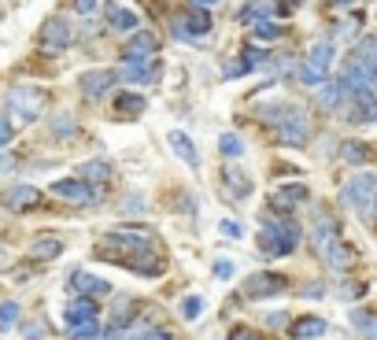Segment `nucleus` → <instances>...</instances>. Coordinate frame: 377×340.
Wrapping results in <instances>:
<instances>
[{
    "mask_svg": "<svg viewBox=\"0 0 377 340\" xmlns=\"http://www.w3.org/2000/svg\"><path fill=\"white\" fill-rule=\"evenodd\" d=\"M259 119L274 126L278 137L289 141L292 148L307 145V137H311V122L296 104H259Z\"/></svg>",
    "mask_w": 377,
    "mask_h": 340,
    "instance_id": "1",
    "label": "nucleus"
},
{
    "mask_svg": "<svg viewBox=\"0 0 377 340\" xmlns=\"http://www.w3.org/2000/svg\"><path fill=\"white\" fill-rule=\"evenodd\" d=\"M296 244H300V226H296L292 218H270V222H263V229H259V248H263V255H270V259L296 252Z\"/></svg>",
    "mask_w": 377,
    "mask_h": 340,
    "instance_id": "2",
    "label": "nucleus"
},
{
    "mask_svg": "<svg viewBox=\"0 0 377 340\" xmlns=\"http://www.w3.org/2000/svg\"><path fill=\"white\" fill-rule=\"evenodd\" d=\"M374 189H377V178L370 174V170H362V174H355L348 185L341 189V200H344V207H352V211H359V218L367 222H374Z\"/></svg>",
    "mask_w": 377,
    "mask_h": 340,
    "instance_id": "3",
    "label": "nucleus"
},
{
    "mask_svg": "<svg viewBox=\"0 0 377 340\" xmlns=\"http://www.w3.org/2000/svg\"><path fill=\"white\" fill-rule=\"evenodd\" d=\"M8 108L15 115V122H34L45 111V93L37 85H15L8 93Z\"/></svg>",
    "mask_w": 377,
    "mask_h": 340,
    "instance_id": "4",
    "label": "nucleus"
},
{
    "mask_svg": "<svg viewBox=\"0 0 377 340\" xmlns=\"http://www.w3.org/2000/svg\"><path fill=\"white\" fill-rule=\"evenodd\" d=\"M207 30H211V15L200 11V8H192L189 15H174L171 19V34L178 37V41H189V45H204Z\"/></svg>",
    "mask_w": 377,
    "mask_h": 340,
    "instance_id": "5",
    "label": "nucleus"
},
{
    "mask_svg": "<svg viewBox=\"0 0 377 340\" xmlns=\"http://www.w3.org/2000/svg\"><path fill=\"white\" fill-rule=\"evenodd\" d=\"M329 59H333V45H329V41L311 45L307 63L300 67V82H304V85H318L322 78H326V71H329Z\"/></svg>",
    "mask_w": 377,
    "mask_h": 340,
    "instance_id": "6",
    "label": "nucleus"
},
{
    "mask_svg": "<svg viewBox=\"0 0 377 340\" xmlns=\"http://www.w3.org/2000/svg\"><path fill=\"white\" fill-rule=\"evenodd\" d=\"M311 237H315L318 255H326L333 244H341V222H336L329 211H318V218H315V229H311Z\"/></svg>",
    "mask_w": 377,
    "mask_h": 340,
    "instance_id": "7",
    "label": "nucleus"
},
{
    "mask_svg": "<svg viewBox=\"0 0 377 340\" xmlns=\"http://www.w3.org/2000/svg\"><path fill=\"white\" fill-rule=\"evenodd\" d=\"M52 196H59V200H71V204H97V189L85 185L82 178L52 181Z\"/></svg>",
    "mask_w": 377,
    "mask_h": 340,
    "instance_id": "8",
    "label": "nucleus"
},
{
    "mask_svg": "<svg viewBox=\"0 0 377 340\" xmlns=\"http://www.w3.org/2000/svg\"><path fill=\"white\" fill-rule=\"evenodd\" d=\"M0 204H4L8 211H30V207L41 204V192H37L34 185H26V181H15V185H8V189H4Z\"/></svg>",
    "mask_w": 377,
    "mask_h": 340,
    "instance_id": "9",
    "label": "nucleus"
},
{
    "mask_svg": "<svg viewBox=\"0 0 377 340\" xmlns=\"http://www.w3.org/2000/svg\"><path fill=\"white\" fill-rule=\"evenodd\" d=\"M289 285H285V278H278V274H255V278L244 281V299H263V296H278L285 292Z\"/></svg>",
    "mask_w": 377,
    "mask_h": 340,
    "instance_id": "10",
    "label": "nucleus"
},
{
    "mask_svg": "<svg viewBox=\"0 0 377 340\" xmlns=\"http://www.w3.org/2000/svg\"><path fill=\"white\" fill-rule=\"evenodd\" d=\"M115 78H126V82H141L148 85L159 78V59H122V67Z\"/></svg>",
    "mask_w": 377,
    "mask_h": 340,
    "instance_id": "11",
    "label": "nucleus"
},
{
    "mask_svg": "<svg viewBox=\"0 0 377 340\" xmlns=\"http://www.w3.org/2000/svg\"><path fill=\"white\" fill-rule=\"evenodd\" d=\"M111 85H115L111 71H85L82 78H78V89H82L89 100H100L104 93H111Z\"/></svg>",
    "mask_w": 377,
    "mask_h": 340,
    "instance_id": "12",
    "label": "nucleus"
},
{
    "mask_svg": "<svg viewBox=\"0 0 377 340\" xmlns=\"http://www.w3.org/2000/svg\"><path fill=\"white\" fill-rule=\"evenodd\" d=\"M166 145H171V152H174L185 167L200 170V152H197V145L189 141V134H181V129H171V134H166Z\"/></svg>",
    "mask_w": 377,
    "mask_h": 340,
    "instance_id": "13",
    "label": "nucleus"
},
{
    "mask_svg": "<svg viewBox=\"0 0 377 340\" xmlns=\"http://www.w3.org/2000/svg\"><path fill=\"white\" fill-rule=\"evenodd\" d=\"M71 41H74V30L63 19H48L45 22V30H41V45L45 48H56L59 52V48H67Z\"/></svg>",
    "mask_w": 377,
    "mask_h": 340,
    "instance_id": "14",
    "label": "nucleus"
},
{
    "mask_svg": "<svg viewBox=\"0 0 377 340\" xmlns=\"http://www.w3.org/2000/svg\"><path fill=\"white\" fill-rule=\"evenodd\" d=\"M71 289L82 292V299H89V296L111 292V285L104 281V278H93V274H85V270H74V274H71Z\"/></svg>",
    "mask_w": 377,
    "mask_h": 340,
    "instance_id": "15",
    "label": "nucleus"
},
{
    "mask_svg": "<svg viewBox=\"0 0 377 340\" xmlns=\"http://www.w3.org/2000/svg\"><path fill=\"white\" fill-rule=\"evenodd\" d=\"M155 48H159V41H155L152 34H134L129 37V45L122 48V59H152L155 56Z\"/></svg>",
    "mask_w": 377,
    "mask_h": 340,
    "instance_id": "16",
    "label": "nucleus"
},
{
    "mask_svg": "<svg viewBox=\"0 0 377 340\" xmlns=\"http://www.w3.org/2000/svg\"><path fill=\"white\" fill-rule=\"evenodd\" d=\"M111 174H115V167L108 160H89V163H82V181H85V185H104V181H111Z\"/></svg>",
    "mask_w": 377,
    "mask_h": 340,
    "instance_id": "17",
    "label": "nucleus"
},
{
    "mask_svg": "<svg viewBox=\"0 0 377 340\" xmlns=\"http://www.w3.org/2000/svg\"><path fill=\"white\" fill-rule=\"evenodd\" d=\"M278 8H281V0H248V8L241 11V19L244 22H263V19L274 15Z\"/></svg>",
    "mask_w": 377,
    "mask_h": 340,
    "instance_id": "18",
    "label": "nucleus"
},
{
    "mask_svg": "<svg viewBox=\"0 0 377 340\" xmlns=\"http://www.w3.org/2000/svg\"><path fill=\"white\" fill-rule=\"evenodd\" d=\"M322 259L329 263V270H333V274H348V267H352V259H355V255H352V248H348V244L341 241V244H333Z\"/></svg>",
    "mask_w": 377,
    "mask_h": 340,
    "instance_id": "19",
    "label": "nucleus"
},
{
    "mask_svg": "<svg viewBox=\"0 0 377 340\" xmlns=\"http://www.w3.org/2000/svg\"><path fill=\"white\" fill-rule=\"evenodd\" d=\"M322 333H326V322L315 318V315L292 322V337H296V340H315V337H322Z\"/></svg>",
    "mask_w": 377,
    "mask_h": 340,
    "instance_id": "20",
    "label": "nucleus"
},
{
    "mask_svg": "<svg viewBox=\"0 0 377 340\" xmlns=\"http://www.w3.org/2000/svg\"><path fill=\"white\" fill-rule=\"evenodd\" d=\"M300 200H307V189L300 181H296V185H285V189L274 192V211H285V207L292 211V204H300Z\"/></svg>",
    "mask_w": 377,
    "mask_h": 340,
    "instance_id": "21",
    "label": "nucleus"
},
{
    "mask_svg": "<svg viewBox=\"0 0 377 340\" xmlns=\"http://www.w3.org/2000/svg\"><path fill=\"white\" fill-rule=\"evenodd\" d=\"M315 97H318V108H336V104H341V97H344L341 78H333V82H322Z\"/></svg>",
    "mask_w": 377,
    "mask_h": 340,
    "instance_id": "22",
    "label": "nucleus"
},
{
    "mask_svg": "<svg viewBox=\"0 0 377 340\" xmlns=\"http://www.w3.org/2000/svg\"><path fill=\"white\" fill-rule=\"evenodd\" d=\"M108 22L115 26V30H137V15H134V11H126V8H119V4H115V0H111V4H108Z\"/></svg>",
    "mask_w": 377,
    "mask_h": 340,
    "instance_id": "23",
    "label": "nucleus"
},
{
    "mask_svg": "<svg viewBox=\"0 0 377 340\" xmlns=\"http://www.w3.org/2000/svg\"><path fill=\"white\" fill-rule=\"evenodd\" d=\"M344 155V163H352V167H367L370 163V145H362V141H348V145L341 148Z\"/></svg>",
    "mask_w": 377,
    "mask_h": 340,
    "instance_id": "24",
    "label": "nucleus"
},
{
    "mask_svg": "<svg viewBox=\"0 0 377 340\" xmlns=\"http://www.w3.org/2000/svg\"><path fill=\"white\" fill-rule=\"evenodd\" d=\"M93 318H97V304H93V299H82V304L67 307V325H82V322H93Z\"/></svg>",
    "mask_w": 377,
    "mask_h": 340,
    "instance_id": "25",
    "label": "nucleus"
},
{
    "mask_svg": "<svg viewBox=\"0 0 377 340\" xmlns=\"http://www.w3.org/2000/svg\"><path fill=\"white\" fill-rule=\"evenodd\" d=\"M348 318H352V325H359V333L367 337V340H377V330H374L377 322H374V315H370L367 307H355V311H352V315H348Z\"/></svg>",
    "mask_w": 377,
    "mask_h": 340,
    "instance_id": "26",
    "label": "nucleus"
},
{
    "mask_svg": "<svg viewBox=\"0 0 377 340\" xmlns=\"http://www.w3.org/2000/svg\"><path fill=\"white\" fill-rule=\"evenodd\" d=\"M63 252V241H56V237H41L37 244H30V255L34 259H56Z\"/></svg>",
    "mask_w": 377,
    "mask_h": 340,
    "instance_id": "27",
    "label": "nucleus"
},
{
    "mask_svg": "<svg viewBox=\"0 0 377 340\" xmlns=\"http://www.w3.org/2000/svg\"><path fill=\"white\" fill-rule=\"evenodd\" d=\"M115 108H119L122 115H141L145 111V97L141 93H119L115 97Z\"/></svg>",
    "mask_w": 377,
    "mask_h": 340,
    "instance_id": "28",
    "label": "nucleus"
},
{
    "mask_svg": "<svg viewBox=\"0 0 377 340\" xmlns=\"http://www.w3.org/2000/svg\"><path fill=\"white\" fill-rule=\"evenodd\" d=\"M281 34H285V26H281V22H274V19H263V22H255V30H252V37H255V41H278Z\"/></svg>",
    "mask_w": 377,
    "mask_h": 340,
    "instance_id": "29",
    "label": "nucleus"
},
{
    "mask_svg": "<svg viewBox=\"0 0 377 340\" xmlns=\"http://www.w3.org/2000/svg\"><path fill=\"white\" fill-rule=\"evenodd\" d=\"M218 148H222L226 160H237V155H244V141L237 134H222L218 137Z\"/></svg>",
    "mask_w": 377,
    "mask_h": 340,
    "instance_id": "30",
    "label": "nucleus"
},
{
    "mask_svg": "<svg viewBox=\"0 0 377 340\" xmlns=\"http://www.w3.org/2000/svg\"><path fill=\"white\" fill-rule=\"evenodd\" d=\"M374 52H377V48H374V37L367 34V37H362V41L355 45V56H352V59H355V63H362V67H370V71H374Z\"/></svg>",
    "mask_w": 377,
    "mask_h": 340,
    "instance_id": "31",
    "label": "nucleus"
},
{
    "mask_svg": "<svg viewBox=\"0 0 377 340\" xmlns=\"http://www.w3.org/2000/svg\"><path fill=\"white\" fill-rule=\"evenodd\" d=\"M15 322H19V304L15 299H4V304H0V330H15Z\"/></svg>",
    "mask_w": 377,
    "mask_h": 340,
    "instance_id": "32",
    "label": "nucleus"
},
{
    "mask_svg": "<svg viewBox=\"0 0 377 340\" xmlns=\"http://www.w3.org/2000/svg\"><path fill=\"white\" fill-rule=\"evenodd\" d=\"M204 307H207V299L204 296H185V299H181V318H200L204 315Z\"/></svg>",
    "mask_w": 377,
    "mask_h": 340,
    "instance_id": "33",
    "label": "nucleus"
},
{
    "mask_svg": "<svg viewBox=\"0 0 377 340\" xmlns=\"http://www.w3.org/2000/svg\"><path fill=\"white\" fill-rule=\"evenodd\" d=\"M226 185L233 189V196H248V192H252L248 178H244L241 170H226Z\"/></svg>",
    "mask_w": 377,
    "mask_h": 340,
    "instance_id": "34",
    "label": "nucleus"
},
{
    "mask_svg": "<svg viewBox=\"0 0 377 340\" xmlns=\"http://www.w3.org/2000/svg\"><path fill=\"white\" fill-rule=\"evenodd\" d=\"M97 333H100L97 318H93V322H82V325H71V337H74V340H89V337H97Z\"/></svg>",
    "mask_w": 377,
    "mask_h": 340,
    "instance_id": "35",
    "label": "nucleus"
},
{
    "mask_svg": "<svg viewBox=\"0 0 377 340\" xmlns=\"http://www.w3.org/2000/svg\"><path fill=\"white\" fill-rule=\"evenodd\" d=\"M233 270H237V267H233L229 259H218V263H215V278H218V281H229Z\"/></svg>",
    "mask_w": 377,
    "mask_h": 340,
    "instance_id": "36",
    "label": "nucleus"
},
{
    "mask_svg": "<svg viewBox=\"0 0 377 340\" xmlns=\"http://www.w3.org/2000/svg\"><path fill=\"white\" fill-rule=\"evenodd\" d=\"M56 134L59 137H71L74 134V119H71V115H59V119H56Z\"/></svg>",
    "mask_w": 377,
    "mask_h": 340,
    "instance_id": "37",
    "label": "nucleus"
},
{
    "mask_svg": "<svg viewBox=\"0 0 377 340\" xmlns=\"http://www.w3.org/2000/svg\"><path fill=\"white\" fill-rule=\"evenodd\" d=\"M222 74H226V78H241V74H248V67H244L241 59H229L226 67H222Z\"/></svg>",
    "mask_w": 377,
    "mask_h": 340,
    "instance_id": "38",
    "label": "nucleus"
},
{
    "mask_svg": "<svg viewBox=\"0 0 377 340\" xmlns=\"http://www.w3.org/2000/svg\"><path fill=\"white\" fill-rule=\"evenodd\" d=\"M26 340H45V325L41 322H30V325H26Z\"/></svg>",
    "mask_w": 377,
    "mask_h": 340,
    "instance_id": "39",
    "label": "nucleus"
},
{
    "mask_svg": "<svg viewBox=\"0 0 377 340\" xmlns=\"http://www.w3.org/2000/svg\"><path fill=\"white\" fill-rule=\"evenodd\" d=\"M74 11H78V15H93V11H97V0H74Z\"/></svg>",
    "mask_w": 377,
    "mask_h": 340,
    "instance_id": "40",
    "label": "nucleus"
},
{
    "mask_svg": "<svg viewBox=\"0 0 377 340\" xmlns=\"http://www.w3.org/2000/svg\"><path fill=\"white\" fill-rule=\"evenodd\" d=\"M266 325H270V330H278V325H289V315H285V311H274V315H266Z\"/></svg>",
    "mask_w": 377,
    "mask_h": 340,
    "instance_id": "41",
    "label": "nucleus"
},
{
    "mask_svg": "<svg viewBox=\"0 0 377 340\" xmlns=\"http://www.w3.org/2000/svg\"><path fill=\"white\" fill-rule=\"evenodd\" d=\"M218 229H222L226 237H241V222H229V218H226V222H222V226H218Z\"/></svg>",
    "mask_w": 377,
    "mask_h": 340,
    "instance_id": "42",
    "label": "nucleus"
},
{
    "mask_svg": "<svg viewBox=\"0 0 377 340\" xmlns=\"http://www.w3.org/2000/svg\"><path fill=\"white\" fill-rule=\"evenodd\" d=\"M141 340H174V337H171V330H148Z\"/></svg>",
    "mask_w": 377,
    "mask_h": 340,
    "instance_id": "43",
    "label": "nucleus"
},
{
    "mask_svg": "<svg viewBox=\"0 0 377 340\" xmlns=\"http://www.w3.org/2000/svg\"><path fill=\"white\" fill-rule=\"evenodd\" d=\"M229 340H259V333H252V330H244V325H241V330L229 333Z\"/></svg>",
    "mask_w": 377,
    "mask_h": 340,
    "instance_id": "44",
    "label": "nucleus"
},
{
    "mask_svg": "<svg viewBox=\"0 0 377 340\" xmlns=\"http://www.w3.org/2000/svg\"><path fill=\"white\" fill-rule=\"evenodd\" d=\"M4 145H11V126L0 119V148H4Z\"/></svg>",
    "mask_w": 377,
    "mask_h": 340,
    "instance_id": "45",
    "label": "nucleus"
},
{
    "mask_svg": "<svg viewBox=\"0 0 377 340\" xmlns=\"http://www.w3.org/2000/svg\"><path fill=\"white\" fill-rule=\"evenodd\" d=\"M126 207H129V215H137V207H145V200H137V196H129V200H126Z\"/></svg>",
    "mask_w": 377,
    "mask_h": 340,
    "instance_id": "46",
    "label": "nucleus"
},
{
    "mask_svg": "<svg viewBox=\"0 0 377 340\" xmlns=\"http://www.w3.org/2000/svg\"><path fill=\"white\" fill-rule=\"evenodd\" d=\"M322 292H326V289H322V285H315V281H311L307 289H304V296H322Z\"/></svg>",
    "mask_w": 377,
    "mask_h": 340,
    "instance_id": "47",
    "label": "nucleus"
},
{
    "mask_svg": "<svg viewBox=\"0 0 377 340\" xmlns=\"http://www.w3.org/2000/svg\"><path fill=\"white\" fill-rule=\"evenodd\" d=\"M189 4H192V8H200V11H207L211 4H218V0H189Z\"/></svg>",
    "mask_w": 377,
    "mask_h": 340,
    "instance_id": "48",
    "label": "nucleus"
},
{
    "mask_svg": "<svg viewBox=\"0 0 377 340\" xmlns=\"http://www.w3.org/2000/svg\"><path fill=\"white\" fill-rule=\"evenodd\" d=\"M333 4H341V8H348V4H355V0H333Z\"/></svg>",
    "mask_w": 377,
    "mask_h": 340,
    "instance_id": "49",
    "label": "nucleus"
},
{
    "mask_svg": "<svg viewBox=\"0 0 377 340\" xmlns=\"http://www.w3.org/2000/svg\"><path fill=\"white\" fill-rule=\"evenodd\" d=\"M292 4H300V0H292Z\"/></svg>",
    "mask_w": 377,
    "mask_h": 340,
    "instance_id": "50",
    "label": "nucleus"
}]
</instances>
